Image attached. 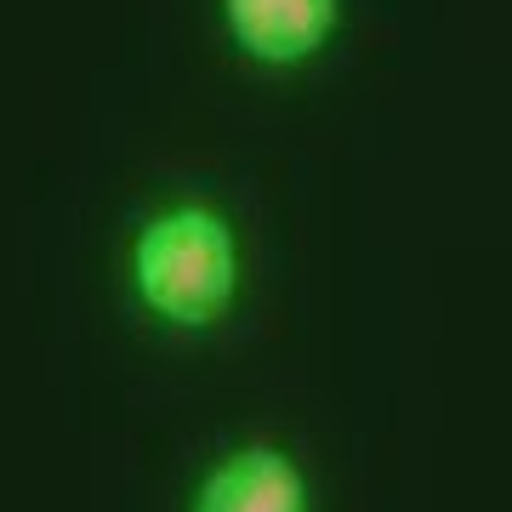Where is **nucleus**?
I'll list each match as a JSON object with an SVG mask.
<instances>
[{
    "label": "nucleus",
    "instance_id": "f257e3e1",
    "mask_svg": "<svg viewBox=\"0 0 512 512\" xmlns=\"http://www.w3.org/2000/svg\"><path fill=\"white\" fill-rule=\"evenodd\" d=\"M137 296L171 325H211L239 285V251L211 205H171L131 245Z\"/></svg>",
    "mask_w": 512,
    "mask_h": 512
},
{
    "label": "nucleus",
    "instance_id": "f03ea898",
    "mask_svg": "<svg viewBox=\"0 0 512 512\" xmlns=\"http://www.w3.org/2000/svg\"><path fill=\"white\" fill-rule=\"evenodd\" d=\"M336 0H222L228 35L256 63H302L336 29Z\"/></svg>",
    "mask_w": 512,
    "mask_h": 512
},
{
    "label": "nucleus",
    "instance_id": "7ed1b4c3",
    "mask_svg": "<svg viewBox=\"0 0 512 512\" xmlns=\"http://www.w3.org/2000/svg\"><path fill=\"white\" fill-rule=\"evenodd\" d=\"M194 512H308V490L279 450L251 444L205 478Z\"/></svg>",
    "mask_w": 512,
    "mask_h": 512
}]
</instances>
